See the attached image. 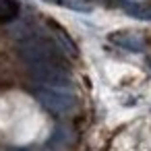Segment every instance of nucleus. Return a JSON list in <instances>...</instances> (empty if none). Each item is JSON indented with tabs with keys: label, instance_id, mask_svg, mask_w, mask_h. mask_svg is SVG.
<instances>
[{
	"label": "nucleus",
	"instance_id": "obj_9",
	"mask_svg": "<svg viewBox=\"0 0 151 151\" xmlns=\"http://www.w3.org/2000/svg\"><path fill=\"white\" fill-rule=\"evenodd\" d=\"M44 2H48V4H50V2H52V4H58V0H44Z\"/></svg>",
	"mask_w": 151,
	"mask_h": 151
},
{
	"label": "nucleus",
	"instance_id": "obj_8",
	"mask_svg": "<svg viewBox=\"0 0 151 151\" xmlns=\"http://www.w3.org/2000/svg\"><path fill=\"white\" fill-rule=\"evenodd\" d=\"M9 151H29V149H23V147H11Z\"/></svg>",
	"mask_w": 151,
	"mask_h": 151
},
{
	"label": "nucleus",
	"instance_id": "obj_2",
	"mask_svg": "<svg viewBox=\"0 0 151 151\" xmlns=\"http://www.w3.org/2000/svg\"><path fill=\"white\" fill-rule=\"evenodd\" d=\"M31 93H33V97L48 112H52L56 116L70 114L77 108V95L70 89H66L64 85H48V83H42V85H33L31 87Z\"/></svg>",
	"mask_w": 151,
	"mask_h": 151
},
{
	"label": "nucleus",
	"instance_id": "obj_10",
	"mask_svg": "<svg viewBox=\"0 0 151 151\" xmlns=\"http://www.w3.org/2000/svg\"><path fill=\"white\" fill-rule=\"evenodd\" d=\"M147 66H149V70H151V56L147 58Z\"/></svg>",
	"mask_w": 151,
	"mask_h": 151
},
{
	"label": "nucleus",
	"instance_id": "obj_4",
	"mask_svg": "<svg viewBox=\"0 0 151 151\" xmlns=\"http://www.w3.org/2000/svg\"><path fill=\"white\" fill-rule=\"evenodd\" d=\"M70 143H73L70 130H68L66 126H58V128L54 130L52 139L48 141V147H52V149H66Z\"/></svg>",
	"mask_w": 151,
	"mask_h": 151
},
{
	"label": "nucleus",
	"instance_id": "obj_5",
	"mask_svg": "<svg viewBox=\"0 0 151 151\" xmlns=\"http://www.w3.org/2000/svg\"><path fill=\"white\" fill-rule=\"evenodd\" d=\"M124 13L139 21H151V4H124Z\"/></svg>",
	"mask_w": 151,
	"mask_h": 151
},
{
	"label": "nucleus",
	"instance_id": "obj_7",
	"mask_svg": "<svg viewBox=\"0 0 151 151\" xmlns=\"http://www.w3.org/2000/svg\"><path fill=\"white\" fill-rule=\"evenodd\" d=\"M58 4L66 6V9H73V11H79V13H89L91 6L83 0H58Z\"/></svg>",
	"mask_w": 151,
	"mask_h": 151
},
{
	"label": "nucleus",
	"instance_id": "obj_1",
	"mask_svg": "<svg viewBox=\"0 0 151 151\" xmlns=\"http://www.w3.org/2000/svg\"><path fill=\"white\" fill-rule=\"evenodd\" d=\"M19 56L31 66L35 79L48 85H68L70 83V73L64 62V56L60 48L42 35L27 37L19 44Z\"/></svg>",
	"mask_w": 151,
	"mask_h": 151
},
{
	"label": "nucleus",
	"instance_id": "obj_6",
	"mask_svg": "<svg viewBox=\"0 0 151 151\" xmlns=\"http://www.w3.org/2000/svg\"><path fill=\"white\" fill-rule=\"evenodd\" d=\"M19 15L17 0H0V23H9Z\"/></svg>",
	"mask_w": 151,
	"mask_h": 151
},
{
	"label": "nucleus",
	"instance_id": "obj_3",
	"mask_svg": "<svg viewBox=\"0 0 151 151\" xmlns=\"http://www.w3.org/2000/svg\"><path fill=\"white\" fill-rule=\"evenodd\" d=\"M110 42L116 44L118 48H122V50H126V52H134V54L147 50L145 37H143L141 33H137V31H116V33L110 35Z\"/></svg>",
	"mask_w": 151,
	"mask_h": 151
}]
</instances>
